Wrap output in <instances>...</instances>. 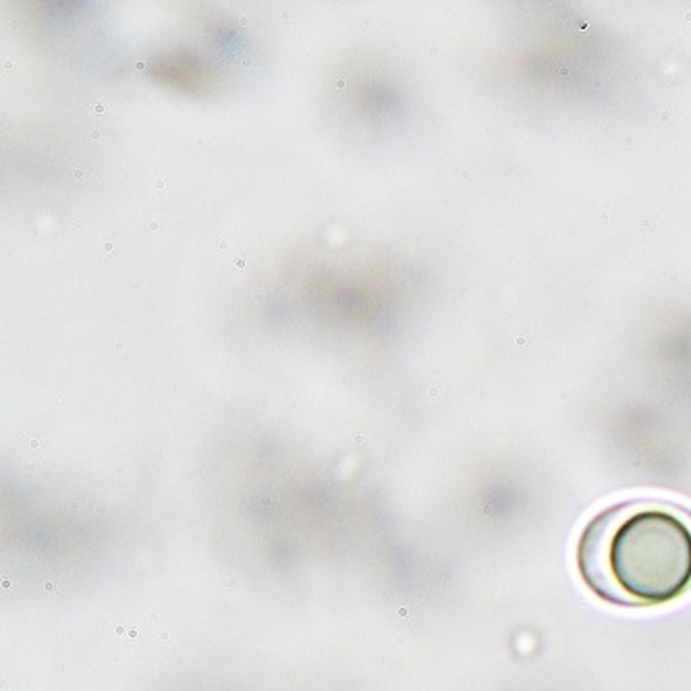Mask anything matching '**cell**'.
<instances>
[{"label": "cell", "mask_w": 691, "mask_h": 691, "mask_svg": "<svg viewBox=\"0 0 691 691\" xmlns=\"http://www.w3.org/2000/svg\"><path fill=\"white\" fill-rule=\"evenodd\" d=\"M583 583L618 606H660L691 590V511L666 501H627L581 531Z\"/></svg>", "instance_id": "1"}]
</instances>
